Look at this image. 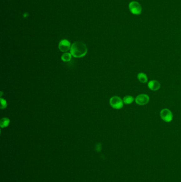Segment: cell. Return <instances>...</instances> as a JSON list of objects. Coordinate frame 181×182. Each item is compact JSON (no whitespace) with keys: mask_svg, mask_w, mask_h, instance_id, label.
I'll return each instance as SVG.
<instances>
[{"mask_svg":"<svg viewBox=\"0 0 181 182\" xmlns=\"http://www.w3.org/2000/svg\"><path fill=\"white\" fill-rule=\"evenodd\" d=\"M87 51L86 45L81 42H76L71 47L70 53L74 58H83L87 55Z\"/></svg>","mask_w":181,"mask_h":182,"instance_id":"obj_1","label":"cell"},{"mask_svg":"<svg viewBox=\"0 0 181 182\" xmlns=\"http://www.w3.org/2000/svg\"><path fill=\"white\" fill-rule=\"evenodd\" d=\"M123 101L118 96H114L109 100V104L115 109H121L123 108Z\"/></svg>","mask_w":181,"mask_h":182,"instance_id":"obj_2","label":"cell"},{"mask_svg":"<svg viewBox=\"0 0 181 182\" xmlns=\"http://www.w3.org/2000/svg\"><path fill=\"white\" fill-rule=\"evenodd\" d=\"M128 8L130 12L134 15H139L142 13V7L139 2L137 1H132L128 5Z\"/></svg>","mask_w":181,"mask_h":182,"instance_id":"obj_3","label":"cell"},{"mask_svg":"<svg viewBox=\"0 0 181 182\" xmlns=\"http://www.w3.org/2000/svg\"><path fill=\"white\" fill-rule=\"evenodd\" d=\"M160 116L162 120L166 122H171L173 120V113L170 110L163 109L160 111Z\"/></svg>","mask_w":181,"mask_h":182,"instance_id":"obj_4","label":"cell"},{"mask_svg":"<svg viewBox=\"0 0 181 182\" xmlns=\"http://www.w3.org/2000/svg\"><path fill=\"white\" fill-rule=\"evenodd\" d=\"M135 103L139 106H144L149 101V97L145 94H141L138 96L135 99Z\"/></svg>","mask_w":181,"mask_h":182,"instance_id":"obj_5","label":"cell"},{"mask_svg":"<svg viewBox=\"0 0 181 182\" xmlns=\"http://www.w3.org/2000/svg\"><path fill=\"white\" fill-rule=\"evenodd\" d=\"M71 47L70 42L67 39H62L58 44V49L63 52H67L70 49Z\"/></svg>","mask_w":181,"mask_h":182,"instance_id":"obj_6","label":"cell"},{"mask_svg":"<svg viewBox=\"0 0 181 182\" xmlns=\"http://www.w3.org/2000/svg\"><path fill=\"white\" fill-rule=\"evenodd\" d=\"M148 86L150 90L153 91H156L160 89V84L156 80H152L148 83Z\"/></svg>","mask_w":181,"mask_h":182,"instance_id":"obj_7","label":"cell"},{"mask_svg":"<svg viewBox=\"0 0 181 182\" xmlns=\"http://www.w3.org/2000/svg\"><path fill=\"white\" fill-rule=\"evenodd\" d=\"M137 78L142 83H146L148 81V77L146 74L143 73H139L138 74Z\"/></svg>","mask_w":181,"mask_h":182,"instance_id":"obj_8","label":"cell"},{"mask_svg":"<svg viewBox=\"0 0 181 182\" xmlns=\"http://www.w3.org/2000/svg\"><path fill=\"white\" fill-rule=\"evenodd\" d=\"M10 124V119L7 117L2 118L0 120V126L1 128H5L8 127Z\"/></svg>","mask_w":181,"mask_h":182,"instance_id":"obj_9","label":"cell"},{"mask_svg":"<svg viewBox=\"0 0 181 182\" xmlns=\"http://www.w3.org/2000/svg\"><path fill=\"white\" fill-rule=\"evenodd\" d=\"M72 55L69 52H65L61 56V60L64 62H69L72 58Z\"/></svg>","mask_w":181,"mask_h":182,"instance_id":"obj_10","label":"cell"},{"mask_svg":"<svg viewBox=\"0 0 181 182\" xmlns=\"http://www.w3.org/2000/svg\"><path fill=\"white\" fill-rule=\"evenodd\" d=\"M134 100H135V99L132 96H125L123 98V102L125 104H131Z\"/></svg>","mask_w":181,"mask_h":182,"instance_id":"obj_11","label":"cell"},{"mask_svg":"<svg viewBox=\"0 0 181 182\" xmlns=\"http://www.w3.org/2000/svg\"><path fill=\"white\" fill-rule=\"evenodd\" d=\"M1 100V109H4L7 107V102L5 99H3L2 97L0 98Z\"/></svg>","mask_w":181,"mask_h":182,"instance_id":"obj_12","label":"cell"},{"mask_svg":"<svg viewBox=\"0 0 181 182\" xmlns=\"http://www.w3.org/2000/svg\"><path fill=\"white\" fill-rule=\"evenodd\" d=\"M96 150H97V151H100V150H101V145L100 144L97 145Z\"/></svg>","mask_w":181,"mask_h":182,"instance_id":"obj_13","label":"cell"}]
</instances>
